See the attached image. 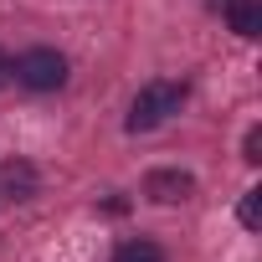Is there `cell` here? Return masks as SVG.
Returning <instances> with one entry per match:
<instances>
[{"label": "cell", "mask_w": 262, "mask_h": 262, "mask_svg": "<svg viewBox=\"0 0 262 262\" xmlns=\"http://www.w3.org/2000/svg\"><path fill=\"white\" fill-rule=\"evenodd\" d=\"M185 103V82H144L134 93V103H128V118L123 128L128 134H149V128H160L165 118H175Z\"/></svg>", "instance_id": "obj_1"}, {"label": "cell", "mask_w": 262, "mask_h": 262, "mask_svg": "<svg viewBox=\"0 0 262 262\" xmlns=\"http://www.w3.org/2000/svg\"><path fill=\"white\" fill-rule=\"evenodd\" d=\"M11 77L21 88H31V93H57L67 82V57L57 47H31V52H21L11 62Z\"/></svg>", "instance_id": "obj_2"}, {"label": "cell", "mask_w": 262, "mask_h": 262, "mask_svg": "<svg viewBox=\"0 0 262 262\" xmlns=\"http://www.w3.org/2000/svg\"><path fill=\"white\" fill-rule=\"evenodd\" d=\"M144 195L155 206H180V201L195 195V175H185V170H149L144 175Z\"/></svg>", "instance_id": "obj_3"}, {"label": "cell", "mask_w": 262, "mask_h": 262, "mask_svg": "<svg viewBox=\"0 0 262 262\" xmlns=\"http://www.w3.org/2000/svg\"><path fill=\"white\" fill-rule=\"evenodd\" d=\"M41 190V175L31 160H6L0 165V201H31Z\"/></svg>", "instance_id": "obj_4"}, {"label": "cell", "mask_w": 262, "mask_h": 262, "mask_svg": "<svg viewBox=\"0 0 262 262\" xmlns=\"http://www.w3.org/2000/svg\"><path fill=\"white\" fill-rule=\"evenodd\" d=\"M226 21H231V31L242 36V41H257L262 36V0H226Z\"/></svg>", "instance_id": "obj_5"}, {"label": "cell", "mask_w": 262, "mask_h": 262, "mask_svg": "<svg viewBox=\"0 0 262 262\" xmlns=\"http://www.w3.org/2000/svg\"><path fill=\"white\" fill-rule=\"evenodd\" d=\"M113 262H165V252H160V242H149V236H128V242H118Z\"/></svg>", "instance_id": "obj_6"}, {"label": "cell", "mask_w": 262, "mask_h": 262, "mask_svg": "<svg viewBox=\"0 0 262 262\" xmlns=\"http://www.w3.org/2000/svg\"><path fill=\"white\" fill-rule=\"evenodd\" d=\"M236 216H242V226H247V231H257V226H262V190H247V195H242V206H236Z\"/></svg>", "instance_id": "obj_7"}, {"label": "cell", "mask_w": 262, "mask_h": 262, "mask_svg": "<svg viewBox=\"0 0 262 262\" xmlns=\"http://www.w3.org/2000/svg\"><path fill=\"white\" fill-rule=\"evenodd\" d=\"M242 160H247V165H262V128H247V144H242Z\"/></svg>", "instance_id": "obj_8"}, {"label": "cell", "mask_w": 262, "mask_h": 262, "mask_svg": "<svg viewBox=\"0 0 262 262\" xmlns=\"http://www.w3.org/2000/svg\"><path fill=\"white\" fill-rule=\"evenodd\" d=\"M6 82H11V57L0 52V88H6Z\"/></svg>", "instance_id": "obj_9"}]
</instances>
